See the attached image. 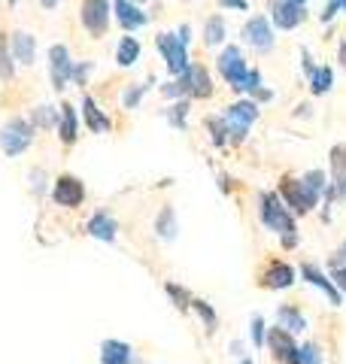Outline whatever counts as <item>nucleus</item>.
Returning a JSON list of instances; mask_svg holds the SVG:
<instances>
[{"mask_svg": "<svg viewBox=\"0 0 346 364\" xmlns=\"http://www.w3.org/2000/svg\"><path fill=\"white\" fill-rule=\"evenodd\" d=\"M49 79H52V88L55 91H64L67 82L73 79V61H70V52L67 46L55 43L49 49Z\"/></svg>", "mask_w": 346, "mask_h": 364, "instance_id": "7", "label": "nucleus"}, {"mask_svg": "<svg viewBox=\"0 0 346 364\" xmlns=\"http://www.w3.org/2000/svg\"><path fill=\"white\" fill-rule=\"evenodd\" d=\"M337 13H346V0H328L325 9H322V21L328 25V21H331L334 16H337Z\"/></svg>", "mask_w": 346, "mask_h": 364, "instance_id": "39", "label": "nucleus"}, {"mask_svg": "<svg viewBox=\"0 0 346 364\" xmlns=\"http://www.w3.org/2000/svg\"><path fill=\"white\" fill-rule=\"evenodd\" d=\"M292 282H295V270H292V264H285V261H271L261 273V286L271 289V291L288 289Z\"/></svg>", "mask_w": 346, "mask_h": 364, "instance_id": "16", "label": "nucleus"}, {"mask_svg": "<svg viewBox=\"0 0 346 364\" xmlns=\"http://www.w3.org/2000/svg\"><path fill=\"white\" fill-rule=\"evenodd\" d=\"M304 186L313 191V195H325V188H328V176H325V170H310V173H304Z\"/></svg>", "mask_w": 346, "mask_h": 364, "instance_id": "32", "label": "nucleus"}, {"mask_svg": "<svg viewBox=\"0 0 346 364\" xmlns=\"http://www.w3.org/2000/svg\"><path fill=\"white\" fill-rule=\"evenodd\" d=\"M167 122H170V128H177V131L186 128V122H189V100H173L170 109H167Z\"/></svg>", "mask_w": 346, "mask_h": 364, "instance_id": "28", "label": "nucleus"}, {"mask_svg": "<svg viewBox=\"0 0 346 364\" xmlns=\"http://www.w3.org/2000/svg\"><path fill=\"white\" fill-rule=\"evenodd\" d=\"M301 64H304V70H307V76H310V73H313V70H316V64H313V58H310V52H307V49L301 52Z\"/></svg>", "mask_w": 346, "mask_h": 364, "instance_id": "44", "label": "nucleus"}, {"mask_svg": "<svg viewBox=\"0 0 346 364\" xmlns=\"http://www.w3.org/2000/svg\"><path fill=\"white\" fill-rule=\"evenodd\" d=\"M271 97H273V91H271V88H264V85L256 91V95H252V100H256V104H268Z\"/></svg>", "mask_w": 346, "mask_h": 364, "instance_id": "42", "label": "nucleus"}, {"mask_svg": "<svg viewBox=\"0 0 346 364\" xmlns=\"http://www.w3.org/2000/svg\"><path fill=\"white\" fill-rule=\"evenodd\" d=\"M83 119H85V128L91 131V134H107V131H112V122H110V116L103 112L98 104H95V97H88V95H83Z\"/></svg>", "mask_w": 346, "mask_h": 364, "instance_id": "19", "label": "nucleus"}, {"mask_svg": "<svg viewBox=\"0 0 346 364\" xmlns=\"http://www.w3.org/2000/svg\"><path fill=\"white\" fill-rule=\"evenodd\" d=\"M31 188L43 191V170H33V173H31Z\"/></svg>", "mask_w": 346, "mask_h": 364, "instance_id": "43", "label": "nucleus"}, {"mask_svg": "<svg viewBox=\"0 0 346 364\" xmlns=\"http://www.w3.org/2000/svg\"><path fill=\"white\" fill-rule=\"evenodd\" d=\"M9 4H19V0H9Z\"/></svg>", "mask_w": 346, "mask_h": 364, "instance_id": "51", "label": "nucleus"}, {"mask_svg": "<svg viewBox=\"0 0 346 364\" xmlns=\"http://www.w3.org/2000/svg\"><path fill=\"white\" fill-rule=\"evenodd\" d=\"M304 18H307V6L292 4V0H273V6H271V21H273V28H280V31H295Z\"/></svg>", "mask_w": 346, "mask_h": 364, "instance_id": "11", "label": "nucleus"}, {"mask_svg": "<svg viewBox=\"0 0 346 364\" xmlns=\"http://www.w3.org/2000/svg\"><path fill=\"white\" fill-rule=\"evenodd\" d=\"M31 143H33V124L25 119H9L0 128V149H4V155H21L25 149H31Z\"/></svg>", "mask_w": 346, "mask_h": 364, "instance_id": "4", "label": "nucleus"}, {"mask_svg": "<svg viewBox=\"0 0 346 364\" xmlns=\"http://www.w3.org/2000/svg\"><path fill=\"white\" fill-rule=\"evenodd\" d=\"M177 213H173V207H161L158 219H155V234L161 237V240H173L177 237Z\"/></svg>", "mask_w": 346, "mask_h": 364, "instance_id": "25", "label": "nucleus"}, {"mask_svg": "<svg viewBox=\"0 0 346 364\" xmlns=\"http://www.w3.org/2000/svg\"><path fill=\"white\" fill-rule=\"evenodd\" d=\"M100 364H134V349L125 340H103L100 343Z\"/></svg>", "mask_w": 346, "mask_h": 364, "instance_id": "22", "label": "nucleus"}, {"mask_svg": "<svg viewBox=\"0 0 346 364\" xmlns=\"http://www.w3.org/2000/svg\"><path fill=\"white\" fill-rule=\"evenodd\" d=\"M16 76V67H13V55H9V43H6V33H0V79L9 82Z\"/></svg>", "mask_w": 346, "mask_h": 364, "instance_id": "30", "label": "nucleus"}, {"mask_svg": "<svg viewBox=\"0 0 346 364\" xmlns=\"http://www.w3.org/2000/svg\"><path fill=\"white\" fill-rule=\"evenodd\" d=\"M155 46H158V52L164 55V61H167V70L173 76H182L192 67V58H189V46L182 43L177 33H158L155 37Z\"/></svg>", "mask_w": 346, "mask_h": 364, "instance_id": "5", "label": "nucleus"}, {"mask_svg": "<svg viewBox=\"0 0 346 364\" xmlns=\"http://www.w3.org/2000/svg\"><path fill=\"white\" fill-rule=\"evenodd\" d=\"M340 67H343V70H346V40H340Z\"/></svg>", "mask_w": 346, "mask_h": 364, "instance_id": "46", "label": "nucleus"}, {"mask_svg": "<svg viewBox=\"0 0 346 364\" xmlns=\"http://www.w3.org/2000/svg\"><path fill=\"white\" fill-rule=\"evenodd\" d=\"M225 9H240V13H246L249 9V0H219Z\"/></svg>", "mask_w": 346, "mask_h": 364, "instance_id": "41", "label": "nucleus"}, {"mask_svg": "<svg viewBox=\"0 0 346 364\" xmlns=\"http://www.w3.org/2000/svg\"><path fill=\"white\" fill-rule=\"evenodd\" d=\"M112 13H115V21L125 28V31H140L149 16L140 9V4H134V0H115V6H112Z\"/></svg>", "mask_w": 346, "mask_h": 364, "instance_id": "15", "label": "nucleus"}, {"mask_svg": "<svg viewBox=\"0 0 346 364\" xmlns=\"http://www.w3.org/2000/svg\"><path fill=\"white\" fill-rule=\"evenodd\" d=\"M31 124H33V128H55V124H58V109L46 107V104L37 107L31 112Z\"/></svg>", "mask_w": 346, "mask_h": 364, "instance_id": "29", "label": "nucleus"}, {"mask_svg": "<svg viewBox=\"0 0 346 364\" xmlns=\"http://www.w3.org/2000/svg\"><path fill=\"white\" fill-rule=\"evenodd\" d=\"M261 222L271 228L273 234L283 237V246L285 249H295L298 246V228H295V215L288 213V207L280 200L276 191H261Z\"/></svg>", "mask_w": 346, "mask_h": 364, "instance_id": "1", "label": "nucleus"}, {"mask_svg": "<svg viewBox=\"0 0 346 364\" xmlns=\"http://www.w3.org/2000/svg\"><path fill=\"white\" fill-rule=\"evenodd\" d=\"M228 37V31H225V18L222 16H210L204 21V43L206 46H222Z\"/></svg>", "mask_w": 346, "mask_h": 364, "instance_id": "26", "label": "nucleus"}, {"mask_svg": "<svg viewBox=\"0 0 346 364\" xmlns=\"http://www.w3.org/2000/svg\"><path fill=\"white\" fill-rule=\"evenodd\" d=\"M331 282L340 294H346V264H331Z\"/></svg>", "mask_w": 346, "mask_h": 364, "instance_id": "38", "label": "nucleus"}, {"mask_svg": "<svg viewBox=\"0 0 346 364\" xmlns=\"http://www.w3.org/2000/svg\"><path fill=\"white\" fill-rule=\"evenodd\" d=\"M52 200L58 203V207L76 210L79 203L85 200V186H83V182H79L76 176H70V173L58 176V179H55V186H52Z\"/></svg>", "mask_w": 346, "mask_h": 364, "instance_id": "9", "label": "nucleus"}, {"mask_svg": "<svg viewBox=\"0 0 346 364\" xmlns=\"http://www.w3.org/2000/svg\"><path fill=\"white\" fill-rule=\"evenodd\" d=\"M85 231H88V237H95V240H100V243H112L115 237H119V225H115V219L110 213H95L88 219V225H85Z\"/></svg>", "mask_w": 346, "mask_h": 364, "instance_id": "18", "label": "nucleus"}, {"mask_svg": "<svg viewBox=\"0 0 346 364\" xmlns=\"http://www.w3.org/2000/svg\"><path fill=\"white\" fill-rule=\"evenodd\" d=\"M91 70H95V64H91V61H85V64H73V79H70V82H76V85H85L88 82V73Z\"/></svg>", "mask_w": 346, "mask_h": 364, "instance_id": "40", "label": "nucleus"}, {"mask_svg": "<svg viewBox=\"0 0 346 364\" xmlns=\"http://www.w3.org/2000/svg\"><path fill=\"white\" fill-rule=\"evenodd\" d=\"M240 37H243V43L256 52H271L273 49V28L264 16H252L243 25V31H240Z\"/></svg>", "mask_w": 346, "mask_h": 364, "instance_id": "8", "label": "nucleus"}, {"mask_svg": "<svg viewBox=\"0 0 346 364\" xmlns=\"http://www.w3.org/2000/svg\"><path fill=\"white\" fill-rule=\"evenodd\" d=\"M179 79H182V85H186V91H189V97L206 100L213 95V79H210V73H206V67H201V64H192Z\"/></svg>", "mask_w": 346, "mask_h": 364, "instance_id": "14", "label": "nucleus"}, {"mask_svg": "<svg viewBox=\"0 0 346 364\" xmlns=\"http://www.w3.org/2000/svg\"><path fill=\"white\" fill-rule=\"evenodd\" d=\"M292 4H301V6H307V0H292Z\"/></svg>", "mask_w": 346, "mask_h": 364, "instance_id": "48", "label": "nucleus"}, {"mask_svg": "<svg viewBox=\"0 0 346 364\" xmlns=\"http://www.w3.org/2000/svg\"><path fill=\"white\" fill-rule=\"evenodd\" d=\"M55 128H58V136H61L64 146H73L76 143V136H79V116H76V109L70 104H61Z\"/></svg>", "mask_w": 346, "mask_h": 364, "instance_id": "21", "label": "nucleus"}, {"mask_svg": "<svg viewBox=\"0 0 346 364\" xmlns=\"http://www.w3.org/2000/svg\"><path fill=\"white\" fill-rule=\"evenodd\" d=\"M192 310L204 318L206 331H216V313H213V306H210V304H204V301H192Z\"/></svg>", "mask_w": 346, "mask_h": 364, "instance_id": "35", "label": "nucleus"}, {"mask_svg": "<svg viewBox=\"0 0 346 364\" xmlns=\"http://www.w3.org/2000/svg\"><path fill=\"white\" fill-rule=\"evenodd\" d=\"M140 61V40L137 37H122L119 49H115V64L119 67H134Z\"/></svg>", "mask_w": 346, "mask_h": 364, "instance_id": "24", "label": "nucleus"}, {"mask_svg": "<svg viewBox=\"0 0 346 364\" xmlns=\"http://www.w3.org/2000/svg\"><path fill=\"white\" fill-rule=\"evenodd\" d=\"M167 294L173 298V306H177V310H182V313L192 310V301H194V298H192L186 289H179L177 282H167Z\"/></svg>", "mask_w": 346, "mask_h": 364, "instance_id": "33", "label": "nucleus"}, {"mask_svg": "<svg viewBox=\"0 0 346 364\" xmlns=\"http://www.w3.org/2000/svg\"><path fill=\"white\" fill-rule=\"evenodd\" d=\"M216 64H219V73H222L225 82L234 88V91H240V95H243L246 73H249V67H246V61H243V52H240L237 46H225Z\"/></svg>", "mask_w": 346, "mask_h": 364, "instance_id": "6", "label": "nucleus"}, {"mask_svg": "<svg viewBox=\"0 0 346 364\" xmlns=\"http://www.w3.org/2000/svg\"><path fill=\"white\" fill-rule=\"evenodd\" d=\"M256 119H258V104H256V100H237V104L225 107L222 122L228 128V143H234V146L243 143Z\"/></svg>", "mask_w": 346, "mask_h": 364, "instance_id": "2", "label": "nucleus"}, {"mask_svg": "<svg viewBox=\"0 0 346 364\" xmlns=\"http://www.w3.org/2000/svg\"><path fill=\"white\" fill-rule=\"evenodd\" d=\"M322 361H325V358H322L319 343H304V346H298L295 358H292V364H322Z\"/></svg>", "mask_w": 346, "mask_h": 364, "instance_id": "31", "label": "nucleus"}, {"mask_svg": "<svg viewBox=\"0 0 346 364\" xmlns=\"http://www.w3.org/2000/svg\"><path fill=\"white\" fill-rule=\"evenodd\" d=\"M243 364H252V361H249V358H243Z\"/></svg>", "mask_w": 346, "mask_h": 364, "instance_id": "50", "label": "nucleus"}, {"mask_svg": "<svg viewBox=\"0 0 346 364\" xmlns=\"http://www.w3.org/2000/svg\"><path fill=\"white\" fill-rule=\"evenodd\" d=\"M146 88L149 85H131L128 91H125V95H122V104H125V109H134L137 104H140V100H143V95H146Z\"/></svg>", "mask_w": 346, "mask_h": 364, "instance_id": "36", "label": "nucleus"}, {"mask_svg": "<svg viewBox=\"0 0 346 364\" xmlns=\"http://www.w3.org/2000/svg\"><path fill=\"white\" fill-rule=\"evenodd\" d=\"M276 328H283V331L288 334H304L307 331V316L298 310V306L292 304H283V306H276Z\"/></svg>", "mask_w": 346, "mask_h": 364, "instance_id": "20", "label": "nucleus"}, {"mask_svg": "<svg viewBox=\"0 0 346 364\" xmlns=\"http://www.w3.org/2000/svg\"><path fill=\"white\" fill-rule=\"evenodd\" d=\"M83 25L91 37H103L110 28V0H83Z\"/></svg>", "mask_w": 346, "mask_h": 364, "instance_id": "10", "label": "nucleus"}, {"mask_svg": "<svg viewBox=\"0 0 346 364\" xmlns=\"http://www.w3.org/2000/svg\"><path fill=\"white\" fill-rule=\"evenodd\" d=\"M331 85H334V70L328 64H322L310 73V91H313V95H328Z\"/></svg>", "mask_w": 346, "mask_h": 364, "instance_id": "27", "label": "nucleus"}, {"mask_svg": "<svg viewBox=\"0 0 346 364\" xmlns=\"http://www.w3.org/2000/svg\"><path fill=\"white\" fill-rule=\"evenodd\" d=\"M134 4H149V0H134Z\"/></svg>", "mask_w": 346, "mask_h": 364, "instance_id": "49", "label": "nucleus"}, {"mask_svg": "<svg viewBox=\"0 0 346 364\" xmlns=\"http://www.w3.org/2000/svg\"><path fill=\"white\" fill-rule=\"evenodd\" d=\"M206 131H210V140H213L216 146H225V143H228V128H225L222 116L206 119Z\"/></svg>", "mask_w": 346, "mask_h": 364, "instance_id": "34", "label": "nucleus"}, {"mask_svg": "<svg viewBox=\"0 0 346 364\" xmlns=\"http://www.w3.org/2000/svg\"><path fill=\"white\" fill-rule=\"evenodd\" d=\"M249 337H252V343H256V349L258 346H264V318L261 316H252V322H249Z\"/></svg>", "mask_w": 346, "mask_h": 364, "instance_id": "37", "label": "nucleus"}, {"mask_svg": "<svg viewBox=\"0 0 346 364\" xmlns=\"http://www.w3.org/2000/svg\"><path fill=\"white\" fill-rule=\"evenodd\" d=\"M177 37H179L182 43H186V46H189V40H192V28H189V25H182V28L177 31Z\"/></svg>", "mask_w": 346, "mask_h": 364, "instance_id": "45", "label": "nucleus"}, {"mask_svg": "<svg viewBox=\"0 0 346 364\" xmlns=\"http://www.w3.org/2000/svg\"><path fill=\"white\" fill-rule=\"evenodd\" d=\"M55 4H58V0H43V6H46V9H52Z\"/></svg>", "mask_w": 346, "mask_h": 364, "instance_id": "47", "label": "nucleus"}, {"mask_svg": "<svg viewBox=\"0 0 346 364\" xmlns=\"http://www.w3.org/2000/svg\"><path fill=\"white\" fill-rule=\"evenodd\" d=\"M328 161H331V186L325 188V198L331 203L337 198H346V146L343 143L334 146Z\"/></svg>", "mask_w": 346, "mask_h": 364, "instance_id": "12", "label": "nucleus"}, {"mask_svg": "<svg viewBox=\"0 0 346 364\" xmlns=\"http://www.w3.org/2000/svg\"><path fill=\"white\" fill-rule=\"evenodd\" d=\"M301 277H304V282H310V286H316L325 298L331 301V306H340V301H343V294L334 289V282H331V277H325L316 264H301Z\"/></svg>", "mask_w": 346, "mask_h": 364, "instance_id": "17", "label": "nucleus"}, {"mask_svg": "<svg viewBox=\"0 0 346 364\" xmlns=\"http://www.w3.org/2000/svg\"><path fill=\"white\" fill-rule=\"evenodd\" d=\"M13 58L25 67L33 64V58H37V37H33V33H28V31L13 33Z\"/></svg>", "mask_w": 346, "mask_h": 364, "instance_id": "23", "label": "nucleus"}, {"mask_svg": "<svg viewBox=\"0 0 346 364\" xmlns=\"http://www.w3.org/2000/svg\"><path fill=\"white\" fill-rule=\"evenodd\" d=\"M264 346L271 349L273 361H283V364H292L295 352H298L295 337L288 334V331H283V328H271V331H268V337H264Z\"/></svg>", "mask_w": 346, "mask_h": 364, "instance_id": "13", "label": "nucleus"}, {"mask_svg": "<svg viewBox=\"0 0 346 364\" xmlns=\"http://www.w3.org/2000/svg\"><path fill=\"white\" fill-rule=\"evenodd\" d=\"M280 200L288 207V213L292 215H307V213H313V207L319 203V195H313L301 179H292V176H285L283 182H280Z\"/></svg>", "mask_w": 346, "mask_h": 364, "instance_id": "3", "label": "nucleus"}]
</instances>
